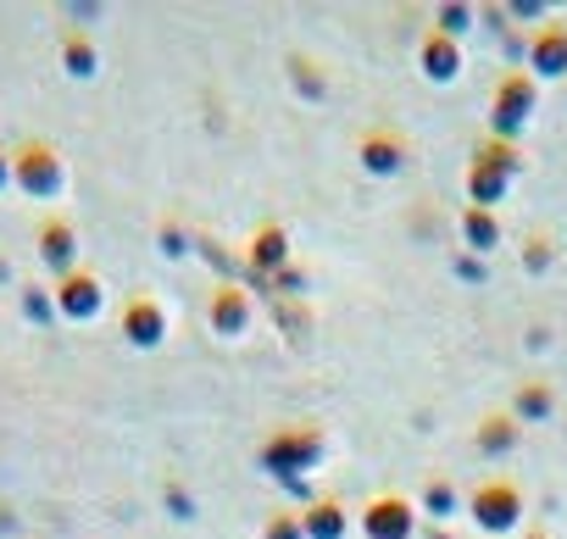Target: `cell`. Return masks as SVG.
Instances as JSON below:
<instances>
[{
	"instance_id": "obj_2",
	"label": "cell",
	"mask_w": 567,
	"mask_h": 539,
	"mask_svg": "<svg viewBox=\"0 0 567 539\" xmlns=\"http://www.w3.org/2000/svg\"><path fill=\"white\" fill-rule=\"evenodd\" d=\"M56 307H62L68 318H90V312L101 307V284H95L90 273H68L62 290H56Z\"/></svg>"
},
{
	"instance_id": "obj_1",
	"label": "cell",
	"mask_w": 567,
	"mask_h": 539,
	"mask_svg": "<svg viewBox=\"0 0 567 539\" xmlns=\"http://www.w3.org/2000/svg\"><path fill=\"white\" fill-rule=\"evenodd\" d=\"M12 184H18L23 195H34V200L62 195V156H56V145L23 139V145L12 151Z\"/></svg>"
},
{
	"instance_id": "obj_3",
	"label": "cell",
	"mask_w": 567,
	"mask_h": 539,
	"mask_svg": "<svg viewBox=\"0 0 567 539\" xmlns=\"http://www.w3.org/2000/svg\"><path fill=\"white\" fill-rule=\"evenodd\" d=\"M40 256L56 267V273H68V261H73V228H68V217H45L40 222Z\"/></svg>"
},
{
	"instance_id": "obj_4",
	"label": "cell",
	"mask_w": 567,
	"mask_h": 539,
	"mask_svg": "<svg viewBox=\"0 0 567 539\" xmlns=\"http://www.w3.org/2000/svg\"><path fill=\"white\" fill-rule=\"evenodd\" d=\"M7 184H12V156L0 151V189H7Z\"/></svg>"
}]
</instances>
